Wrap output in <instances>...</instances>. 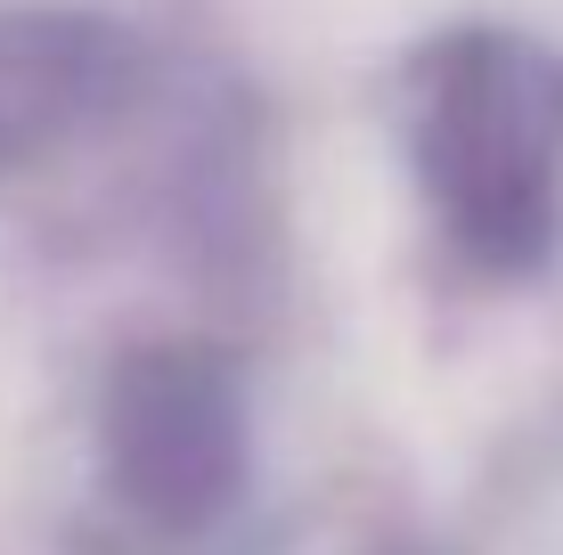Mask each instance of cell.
I'll use <instances>...</instances> for the list:
<instances>
[{"instance_id": "obj_1", "label": "cell", "mask_w": 563, "mask_h": 555, "mask_svg": "<svg viewBox=\"0 0 563 555\" xmlns=\"http://www.w3.org/2000/svg\"><path fill=\"white\" fill-rule=\"evenodd\" d=\"M417 180L474 270L522 278L563 229V66L515 33H450L409 74Z\"/></svg>"}, {"instance_id": "obj_2", "label": "cell", "mask_w": 563, "mask_h": 555, "mask_svg": "<svg viewBox=\"0 0 563 555\" xmlns=\"http://www.w3.org/2000/svg\"><path fill=\"white\" fill-rule=\"evenodd\" d=\"M107 490L147 540H205L254 482L238 359L205 343H147L107 385Z\"/></svg>"}, {"instance_id": "obj_3", "label": "cell", "mask_w": 563, "mask_h": 555, "mask_svg": "<svg viewBox=\"0 0 563 555\" xmlns=\"http://www.w3.org/2000/svg\"><path fill=\"white\" fill-rule=\"evenodd\" d=\"M123 74V42L90 16H0V164L33 156L74 114H99Z\"/></svg>"}]
</instances>
